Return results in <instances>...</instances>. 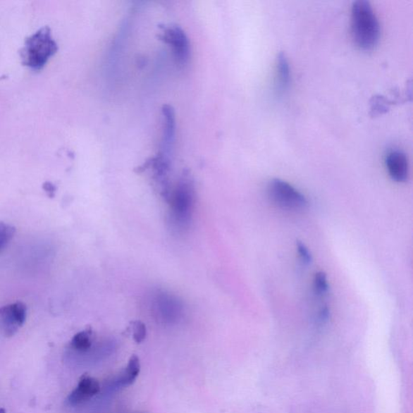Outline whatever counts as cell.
<instances>
[{
	"label": "cell",
	"instance_id": "cell-9",
	"mask_svg": "<svg viewBox=\"0 0 413 413\" xmlns=\"http://www.w3.org/2000/svg\"><path fill=\"white\" fill-rule=\"evenodd\" d=\"M99 390V383L96 378L89 376L82 377L77 388L70 394L69 404L75 406L85 403L96 395Z\"/></svg>",
	"mask_w": 413,
	"mask_h": 413
},
{
	"label": "cell",
	"instance_id": "cell-11",
	"mask_svg": "<svg viewBox=\"0 0 413 413\" xmlns=\"http://www.w3.org/2000/svg\"><path fill=\"white\" fill-rule=\"evenodd\" d=\"M276 70L277 90L280 93H283L288 88L290 81H291V70H290V65L287 56L283 52L278 55Z\"/></svg>",
	"mask_w": 413,
	"mask_h": 413
},
{
	"label": "cell",
	"instance_id": "cell-3",
	"mask_svg": "<svg viewBox=\"0 0 413 413\" xmlns=\"http://www.w3.org/2000/svg\"><path fill=\"white\" fill-rule=\"evenodd\" d=\"M171 204V223L175 230L184 231L192 224L195 203L193 184L187 175L178 182L166 199Z\"/></svg>",
	"mask_w": 413,
	"mask_h": 413
},
{
	"label": "cell",
	"instance_id": "cell-7",
	"mask_svg": "<svg viewBox=\"0 0 413 413\" xmlns=\"http://www.w3.org/2000/svg\"><path fill=\"white\" fill-rule=\"evenodd\" d=\"M386 164L388 174L393 180L397 183H405L409 175V164L407 156L400 150L395 149L386 156Z\"/></svg>",
	"mask_w": 413,
	"mask_h": 413
},
{
	"label": "cell",
	"instance_id": "cell-16",
	"mask_svg": "<svg viewBox=\"0 0 413 413\" xmlns=\"http://www.w3.org/2000/svg\"><path fill=\"white\" fill-rule=\"evenodd\" d=\"M133 338L137 343L143 342L147 337V327L141 321L132 323Z\"/></svg>",
	"mask_w": 413,
	"mask_h": 413
},
{
	"label": "cell",
	"instance_id": "cell-6",
	"mask_svg": "<svg viewBox=\"0 0 413 413\" xmlns=\"http://www.w3.org/2000/svg\"><path fill=\"white\" fill-rule=\"evenodd\" d=\"M161 38L172 47L178 63L183 66L187 63L190 55L189 42L185 32L180 27H166Z\"/></svg>",
	"mask_w": 413,
	"mask_h": 413
},
{
	"label": "cell",
	"instance_id": "cell-13",
	"mask_svg": "<svg viewBox=\"0 0 413 413\" xmlns=\"http://www.w3.org/2000/svg\"><path fill=\"white\" fill-rule=\"evenodd\" d=\"M15 233L16 228L13 226L0 222V251L7 247L14 237Z\"/></svg>",
	"mask_w": 413,
	"mask_h": 413
},
{
	"label": "cell",
	"instance_id": "cell-12",
	"mask_svg": "<svg viewBox=\"0 0 413 413\" xmlns=\"http://www.w3.org/2000/svg\"><path fill=\"white\" fill-rule=\"evenodd\" d=\"M92 345V333L85 331L78 333L71 340V347L80 352H86Z\"/></svg>",
	"mask_w": 413,
	"mask_h": 413
},
{
	"label": "cell",
	"instance_id": "cell-15",
	"mask_svg": "<svg viewBox=\"0 0 413 413\" xmlns=\"http://www.w3.org/2000/svg\"><path fill=\"white\" fill-rule=\"evenodd\" d=\"M314 288L316 293L318 295H323L328 292V283L325 273L318 272L316 273L314 278Z\"/></svg>",
	"mask_w": 413,
	"mask_h": 413
},
{
	"label": "cell",
	"instance_id": "cell-18",
	"mask_svg": "<svg viewBox=\"0 0 413 413\" xmlns=\"http://www.w3.org/2000/svg\"><path fill=\"white\" fill-rule=\"evenodd\" d=\"M0 413H6L4 409H0Z\"/></svg>",
	"mask_w": 413,
	"mask_h": 413
},
{
	"label": "cell",
	"instance_id": "cell-1",
	"mask_svg": "<svg viewBox=\"0 0 413 413\" xmlns=\"http://www.w3.org/2000/svg\"><path fill=\"white\" fill-rule=\"evenodd\" d=\"M351 33L357 46L364 50L375 48L381 38V24L369 1L357 0L351 8Z\"/></svg>",
	"mask_w": 413,
	"mask_h": 413
},
{
	"label": "cell",
	"instance_id": "cell-10",
	"mask_svg": "<svg viewBox=\"0 0 413 413\" xmlns=\"http://www.w3.org/2000/svg\"><path fill=\"white\" fill-rule=\"evenodd\" d=\"M141 364L140 360L136 355L131 357L130 362L125 370L121 374L119 377H117L113 382V388H121L130 386L140 373Z\"/></svg>",
	"mask_w": 413,
	"mask_h": 413
},
{
	"label": "cell",
	"instance_id": "cell-17",
	"mask_svg": "<svg viewBox=\"0 0 413 413\" xmlns=\"http://www.w3.org/2000/svg\"><path fill=\"white\" fill-rule=\"evenodd\" d=\"M297 250L298 254L304 264H309L312 261V255L308 248L305 247V245L302 242H297Z\"/></svg>",
	"mask_w": 413,
	"mask_h": 413
},
{
	"label": "cell",
	"instance_id": "cell-5",
	"mask_svg": "<svg viewBox=\"0 0 413 413\" xmlns=\"http://www.w3.org/2000/svg\"><path fill=\"white\" fill-rule=\"evenodd\" d=\"M27 317V307L24 303L16 302L0 308V326L6 336L11 337L23 326Z\"/></svg>",
	"mask_w": 413,
	"mask_h": 413
},
{
	"label": "cell",
	"instance_id": "cell-8",
	"mask_svg": "<svg viewBox=\"0 0 413 413\" xmlns=\"http://www.w3.org/2000/svg\"><path fill=\"white\" fill-rule=\"evenodd\" d=\"M154 309L163 321L173 322L180 316L183 305L174 295L159 293L155 299Z\"/></svg>",
	"mask_w": 413,
	"mask_h": 413
},
{
	"label": "cell",
	"instance_id": "cell-14",
	"mask_svg": "<svg viewBox=\"0 0 413 413\" xmlns=\"http://www.w3.org/2000/svg\"><path fill=\"white\" fill-rule=\"evenodd\" d=\"M389 109V104L383 97H375L371 101V111L374 116L381 115Z\"/></svg>",
	"mask_w": 413,
	"mask_h": 413
},
{
	"label": "cell",
	"instance_id": "cell-2",
	"mask_svg": "<svg viewBox=\"0 0 413 413\" xmlns=\"http://www.w3.org/2000/svg\"><path fill=\"white\" fill-rule=\"evenodd\" d=\"M58 50L51 30L43 27L26 39L20 51L22 63L33 70H41Z\"/></svg>",
	"mask_w": 413,
	"mask_h": 413
},
{
	"label": "cell",
	"instance_id": "cell-4",
	"mask_svg": "<svg viewBox=\"0 0 413 413\" xmlns=\"http://www.w3.org/2000/svg\"><path fill=\"white\" fill-rule=\"evenodd\" d=\"M268 197L278 208L288 211L304 210L308 206L304 195L291 184L275 178L267 187Z\"/></svg>",
	"mask_w": 413,
	"mask_h": 413
}]
</instances>
